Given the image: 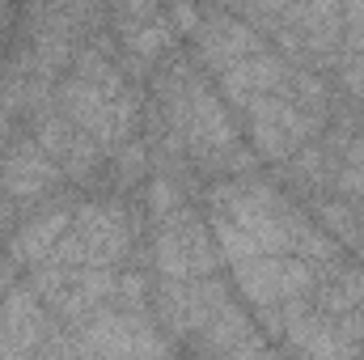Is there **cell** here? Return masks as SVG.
<instances>
[{"mask_svg": "<svg viewBox=\"0 0 364 360\" xmlns=\"http://www.w3.org/2000/svg\"><path fill=\"white\" fill-rule=\"evenodd\" d=\"M250 115H255V140L272 157H284L309 132V115L301 106H292V102H279V97H255Z\"/></svg>", "mask_w": 364, "mask_h": 360, "instance_id": "2", "label": "cell"}, {"mask_svg": "<svg viewBox=\"0 0 364 360\" xmlns=\"http://www.w3.org/2000/svg\"><path fill=\"white\" fill-rule=\"evenodd\" d=\"M237 280L250 292V301H259V305H292L296 292H305L314 275H309L305 263H296V259L255 255V259H242L237 263Z\"/></svg>", "mask_w": 364, "mask_h": 360, "instance_id": "1", "label": "cell"}, {"mask_svg": "<svg viewBox=\"0 0 364 360\" xmlns=\"http://www.w3.org/2000/svg\"><path fill=\"white\" fill-rule=\"evenodd\" d=\"M4 191L9 195H38L47 182H51V162L47 153H38L34 144H17L9 157H4Z\"/></svg>", "mask_w": 364, "mask_h": 360, "instance_id": "3", "label": "cell"}]
</instances>
